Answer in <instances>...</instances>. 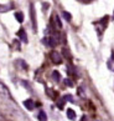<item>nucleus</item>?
Returning a JSON list of instances; mask_svg holds the SVG:
<instances>
[{
    "label": "nucleus",
    "mask_w": 114,
    "mask_h": 121,
    "mask_svg": "<svg viewBox=\"0 0 114 121\" xmlns=\"http://www.w3.org/2000/svg\"><path fill=\"white\" fill-rule=\"evenodd\" d=\"M15 17L17 19V21H19V23H23V20H24V17H23V13H20V11L15 13Z\"/></svg>",
    "instance_id": "9"
},
{
    "label": "nucleus",
    "mask_w": 114,
    "mask_h": 121,
    "mask_svg": "<svg viewBox=\"0 0 114 121\" xmlns=\"http://www.w3.org/2000/svg\"><path fill=\"white\" fill-rule=\"evenodd\" d=\"M62 16L65 17L67 21H71V19H72V16H71V14H68L67 11H62Z\"/></svg>",
    "instance_id": "10"
},
{
    "label": "nucleus",
    "mask_w": 114,
    "mask_h": 121,
    "mask_svg": "<svg viewBox=\"0 0 114 121\" xmlns=\"http://www.w3.org/2000/svg\"><path fill=\"white\" fill-rule=\"evenodd\" d=\"M42 44H43V45H47V46H49V39H47V38H43V39H42Z\"/></svg>",
    "instance_id": "12"
},
{
    "label": "nucleus",
    "mask_w": 114,
    "mask_h": 121,
    "mask_svg": "<svg viewBox=\"0 0 114 121\" xmlns=\"http://www.w3.org/2000/svg\"><path fill=\"white\" fill-rule=\"evenodd\" d=\"M37 117H38L40 121H47V115L45 114V111H40L38 115H37Z\"/></svg>",
    "instance_id": "7"
},
{
    "label": "nucleus",
    "mask_w": 114,
    "mask_h": 121,
    "mask_svg": "<svg viewBox=\"0 0 114 121\" xmlns=\"http://www.w3.org/2000/svg\"><path fill=\"white\" fill-rule=\"evenodd\" d=\"M52 78H53L56 81H60V80H61V75H60V73L57 70H55L53 73H52Z\"/></svg>",
    "instance_id": "8"
},
{
    "label": "nucleus",
    "mask_w": 114,
    "mask_h": 121,
    "mask_svg": "<svg viewBox=\"0 0 114 121\" xmlns=\"http://www.w3.org/2000/svg\"><path fill=\"white\" fill-rule=\"evenodd\" d=\"M56 21H57V26H58V28H61V26H62V24H61V21H60V19H58V16H56Z\"/></svg>",
    "instance_id": "13"
},
{
    "label": "nucleus",
    "mask_w": 114,
    "mask_h": 121,
    "mask_svg": "<svg viewBox=\"0 0 114 121\" xmlns=\"http://www.w3.org/2000/svg\"><path fill=\"white\" fill-rule=\"evenodd\" d=\"M19 36H20V39H21V41H23V43H27V35H26L24 29L19 30Z\"/></svg>",
    "instance_id": "5"
},
{
    "label": "nucleus",
    "mask_w": 114,
    "mask_h": 121,
    "mask_svg": "<svg viewBox=\"0 0 114 121\" xmlns=\"http://www.w3.org/2000/svg\"><path fill=\"white\" fill-rule=\"evenodd\" d=\"M67 117L69 120H74V119H76V112H74V110H72V109L67 110Z\"/></svg>",
    "instance_id": "6"
},
{
    "label": "nucleus",
    "mask_w": 114,
    "mask_h": 121,
    "mask_svg": "<svg viewBox=\"0 0 114 121\" xmlns=\"http://www.w3.org/2000/svg\"><path fill=\"white\" fill-rule=\"evenodd\" d=\"M24 106H25L29 111H31V110L35 109V101L31 100V99H27V100L24 101Z\"/></svg>",
    "instance_id": "3"
},
{
    "label": "nucleus",
    "mask_w": 114,
    "mask_h": 121,
    "mask_svg": "<svg viewBox=\"0 0 114 121\" xmlns=\"http://www.w3.org/2000/svg\"><path fill=\"white\" fill-rule=\"evenodd\" d=\"M9 9H10V6H5V5H0V13H6Z\"/></svg>",
    "instance_id": "11"
},
{
    "label": "nucleus",
    "mask_w": 114,
    "mask_h": 121,
    "mask_svg": "<svg viewBox=\"0 0 114 121\" xmlns=\"http://www.w3.org/2000/svg\"><path fill=\"white\" fill-rule=\"evenodd\" d=\"M30 9H31V20H32V28H34V30L36 31V29H37V25H36V16H35V14H34V6L31 5L30 6Z\"/></svg>",
    "instance_id": "4"
},
{
    "label": "nucleus",
    "mask_w": 114,
    "mask_h": 121,
    "mask_svg": "<svg viewBox=\"0 0 114 121\" xmlns=\"http://www.w3.org/2000/svg\"><path fill=\"white\" fill-rule=\"evenodd\" d=\"M0 121H8V120H6L5 117H4V116H3L1 114H0Z\"/></svg>",
    "instance_id": "14"
},
{
    "label": "nucleus",
    "mask_w": 114,
    "mask_h": 121,
    "mask_svg": "<svg viewBox=\"0 0 114 121\" xmlns=\"http://www.w3.org/2000/svg\"><path fill=\"white\" fill-rule=\"evenodd\" d=\"M50 57L53 62H56V64H61V62H62V57H61V55L57 51H51Z\"/></svg>",
    "instance_id": "2"
},
{
    "label": "nucleus",
    "mask_w": 114,
    "mask_h": 121,
    "mask_svg": "<svg viewBox=\"0 0 114 121\" xmlns=\"http://www.w3.org/2000/svg\"><path fill=\"white\" fill-rule=\"evenodd\" d=\"M0 95H1L4 99H9V100L11 99V94H10V91H9L8 86L5 84H3L1 81H0Z\"/></svg>",
    "instance_id": "1"
}]
</instances>
